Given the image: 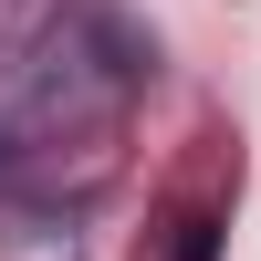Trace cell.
I'll return each instance as SVG.
<instances>
[{"instance_id":"1","label":"cell","mask_w":261,"mask_h":261,"mask_svg":"<svg viewBox=\"0 0 261 261\" xmlns=\"http://www.w3.org/2000/svg\"><path fill=\"white\" fill-rule=\"evenodd\" d=\"M209 251H220V230H209V220H188V241H178V261H209Z\"/></svg>"}]
</instances>
